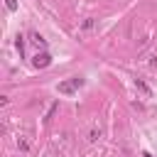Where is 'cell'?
I'll return each instance as SVG.
<instances>
[{
  "label": "cell",
  "mask_w": 157,
  "mask_h": 157,
  "mask_svg": "<svg viewBox=\"0 0 157 157\" xmlns=\"http://www.w3.org/2000/svg\"><path fill=\"white\" fill-rule=\"evenodd\" d=\"M32 42H34V44H37V47H44V44H47V39H42V37H39V34H37V32H34V34H32Z\"/></svg>",
  "instance_id": "cell-4"
},
{
  "label": "cell",
  "mask_w": 157,
  "mask_h": 157,
  "mask_svg": "<svg viewBox=\"0 0 157 157\" xmlns=\"http://www.w3.org/2000/svg\"><path fill=\"white\" fill-rule=\"evenodd\" d=\"M32 64H34L37 69H47V66L52 64V54H49V52H42V54L37 52V56L32 59Z\"/></svg>",
  "instance_id": "cell-1"
},
{
  "label": "cell",
  "mask_w": 157,
  "mask_h": 157,
  "mask_svg": "<svg viewBox=\"0 0 157 157\" xmlns=\"http://www.w3.org/2000/svg\"><path fill=\"white\" fill-rule=\"evenodd\" d=\"M15 47L20 49V54H22V49H25V42H22V37H17V42H15Z\"/></svg>",
  "instance_id": "cell-6"
},
{
  "label": "cell",
  "mask_w": 157,
  "mask_h": 157,
  "mask_svg": "<svg viewBox=\"0 0 157 157\" xmlns=\"http://www.w3.org/2000/svg\"><path fill=\"white\" fill-rule=\"evenodd\" d=\"M135 86H137V88H140V91H142L145 96H150V93H152V91L147 88V83H145V81H140V78H135Z\"/></svg>",
  "instance_id": "cell-3"
},
{
  "label": "cell",
  "mask_w": 157,
  "mask_h": 157,
  "mask_svg": "<svg viewBox=\"0 0 157 157\" xmlns=\"http://www.w3.org/2000/svg\"><path fill=\"white\" fill-rule=\"evenodd\" d=\"M5 5H7V10H12V12L17 10V0H5Z\"/></svg>",
  "instance_id": "cell-5"
},
{
  "label": "cell",
  "mask_w": 157,
  "mask_h": 157,
  "mask_svg": "<svg viewBox=\"0 0 157 157\" xmlns=\"http://www.w3.org/2000/svg\"><path fill=\"white\" fill-rule=\"evenodd\" d=\"M71 81H74V86H76V88H78V86H83V78H78V76H76V78H71Z\"/></svg>",
  "instance_id": "cell-7"
},
{
  "label": "cell",
  "mask_w": 157,
  "mask_h": 157,
  "mask_svg": "<svg viewBox=\"0 0 157 157\" xmlns=\"http://www.w3.org/2000/svg\"><path fill=\"white\" fill-rule=\"evenodd\" d=\"M142 157H152V155H150V152H142Z\"/></svg>",
  "instance_id": "cell-8"
},
{
  "label": "cell",
  "mask_w": 157,
  "mask_h": 157,
  "mask_svg": "<svg viewBox=\"0 0 157 157\" xmlns=\"http://www.w3.org/2000/svg\"><path fill=\"white\" fill-rule=\"evenodd\" d=\"M74 91H76L74 81H61V83H59V93H66V96H69V93H74Z\"/></svg>",
  "instance_id": "cell-2"
}]
</instances>
